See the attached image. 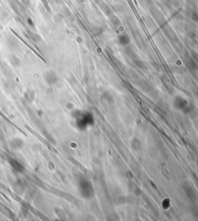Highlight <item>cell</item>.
<instances>
[{
    "label": "cell",
    "mask_w": 198,
    "mask_h": 221,
    "mask_svg": "<svg viewBox=\"0 0 198 221\" xmlns=\"http://www.w3.org/2000/svg\"><path fill=\"white\" fill-rule=\"evenodd\" d=\"M9 163L10 164L11 166L12 167V169H13L16 172H20V173L24 172L25 171L24 166H23L22 163H20L19 161H17L16 159H13V158H9Z\"/></svg>",
    "instance_id": "6da1fadb"
},
{
    "label": "cell",
    "mask_w": 198,
    "mask_h": 221,
    "mask_svg": "<svg viewBox=\"0 0 198 221\" xmlns=\"http://www.w3.org/2000/svg\"><path fill=\"white\" fill-rule=\"evenodd\" d=\"M12 189L14 190L15 193H16L17 194H23L25 192V189H26V187H25V185L21 180L18 179V180L15 181L13 182V185H12Z\"/></svg>",
    "instance_id": "7a4b0ae2"
},
{
    "label": "cell",
    "mask_w": 198,
    "mask_h": 221,
    "mask_svg": "<svg viewBox=\"0 0 198 221\" xmlns=\"http://www.w3.org/2000/svg\"><path fill=\"white\" fill-rule=\"evenodd\" d=\"M0 212L2 213V214H4L5 216H7V217L10 218V219H14L15 218L14 214H13V213L12 212L10 209L8 208L4 204H2L1 202H0Z\"/></svg>",
    "instance_id": "3957f363"
},
{
    "label": "cell",
    "mask_w": 198,
    "mask_h": 221,
    "mask_svg": "<svg viewBox=\"0 0 198 221\" xmlns=\"http://www.w3.org/2000/svg\"><path fill=\"white\" fill-rule=\"evenodd\" d=\"M23 145H24V142H23V141L21 138H14L10 142L11 148L14 149V150L21 149L22 147L23 146Z\"/></svg>",
    "instance_id": "277c9868"
},
{
    "label": "cell",
    "mask_w": 198,
    "mask_h": 221,
    "mask_svg": "<svg viewBox=\"0 0 198 221\" xmlns=\"http://www.w3.org/2000/svg\"><path fill=\"white\" fill-rule=\"evenodd\" d=\"M30 181H31V182H34V184L37 185V186H40V187L43 188V186H44V185H43V183L42 180H41V179H40L39 178H38L37 176H36V175H33V174H31V175H30Z\"/></svg>",
    "instance_id": "5b68a950"
}]
</instances>
